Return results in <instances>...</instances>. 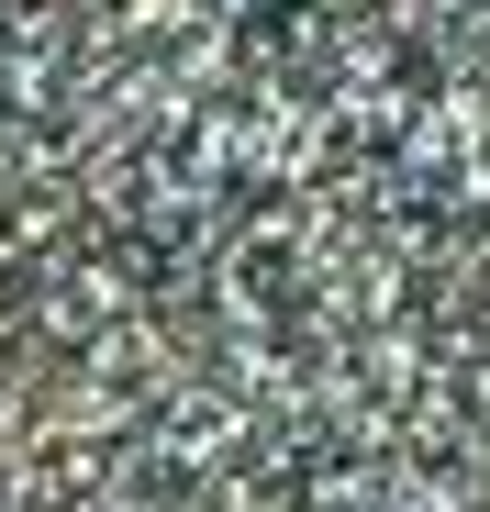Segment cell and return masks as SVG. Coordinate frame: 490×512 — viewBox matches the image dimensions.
Masks as SVG:
<instances>
[{"instance_id":"obj_1","label":"cell","mask_w":490,"mask_h":512,"mask_svg":"<svg viewBox=\"0 0 490 512\" xmlns=\"http://www.w3.org/2000/svg\"><path fill=\"white\" fill-rule=\"evenodd\" d=\"M0 512H490V279L0 12Z\"/></svg>"}]
</instances>
